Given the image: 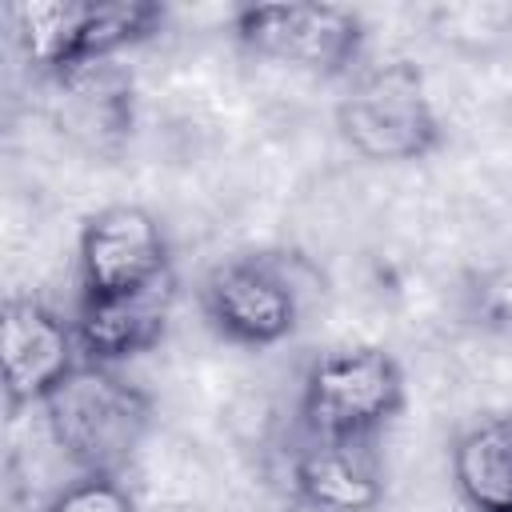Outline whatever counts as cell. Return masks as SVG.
<instances>
[{"instance_id": "1", "label": "cell", "mask_w": 512, "mask_h": 512, "mask_svg": "<svg viewBox=\"0 0 512 512\" xmlns=\"http://www.w3.org/2000/svg\"><path fill=\"white\" fill-rule=\"evenodd\" d=\"M40 412L76 476H124L152 428V396L120 368L88 360L48 392Z\"/></svg>"}, {"instance_id": "2", "label": "cell", "mask_w": 512, "mask_h": 512, "mask_svg": "<svg viewBox=\"0 0 512 512\" xmlns=\"http://www.w3.org/2000/svg\"><path fill=\"white\" fill-rule=\"evenodd\" d=\"M152 0H24L8 8L12 40L40 80L116 60L164 28Z\"/></svg>"}, {"instance_id": "3", "label": "cell", "mask_w": 512, "mask_h": 512, "mask_svg": "<svg viewBox=\"0 0 512 512\" xmlns=\"http://www.w3.org/2000/svg\"><path fill=\"white\" fill-rule=\"evenodd\" d=\"M336 132L368 164H416L444 144L440 112L412 60L360 64L336 100Z\"/></svg>"}, {"instance_id": "4", "label": "cell", "mask_w": 512, "mask_h": 512, "mask_svg": "<svg viewBox=\"0 0 512 512\" xmlns=\"http://www.w3.org/2000/svg\"><path fill=\"white\" fill-rule=\"evenodd\" d=\"M408 400L400 360L380 344H348L316 356L300 380V432L328 440H376Z\"/></svg>"}, {"instance_id": "5", "label": "cell", "mask_w": 512, "mask_h": 512, "mask_svg": "<svg viewBox=\"0 0 512 512\" xmlns=\"http://www.w3.org/2000/svg\"><path fill=\"white\" fill-rule=\"evenodd\" d=\"M232 36L244 52L312 76L360 72L368 44L364 20L344 4H244Z\"/></svg>"}, {"instance_id": "6", "label": "cell", "mask_w": 512, "mask_h": 512, "mask_svg": "<svg viewBox=\"0 0 512 512\" xmlns=\"http://www.w3.org/2000/svg\"><path fill=\"white\" fill-rule=\"evenodd\" d=\"M200 312L208 328L240 348L284 344L300 324V288L288 268L264 252L220 260L200 280Z\"/></svg>"}, {"instance_id": "7", "label": "cell", "mask_w": 512, "mask_h": 512, "mask_svg": "<svg viewBox=\"0 0 512 512\" xmlns=\"http://www.w3.org/2000/svg\"><path fill=\"white\" fill-rule=\"evenodd\" d=\"M80 296H128L172 280V248L164 224L140 204H108L92 212L76 240Z\"/></svg>"}, {"instance_id": "8", "label": "cell", "mask_w": 512, "mask_h": 512, "mask_svg": "<svg viewBox=\"0 0 512 512\" xmlns=\"http://www.w3.org/2000/svg\"><path fill=\"white\" fill-rule=\"evenodd\" d=\"M0 360L8 412L40 408L48 392L84 360L72 320L52 312L44 300L12 296L0 316Z\"/></svg>"}, {"instance_id": "9", "label": "cell", "mask_w": 512, "mask_h": 512, "mask_svg": "<svg viewBox=\"0 0 512 512\" xmlns=\"http://www.w3.org/2000/svg\"><path fill=\"white\" fill-rule=\"evenodd\" d=\"M288 492L308 512H376L384 504L376 440L300 436L288 456Z\"/></svg>"}, {"instance_id": "10", "label": "cell", "mask_w": 512, "mask_h": 512, "mask_svg": "<svg viewBox=\"0 0 512 512\" xmlns=\"http://www.w3.org/2000/svg\"><path fill=\"white\" fill-rule=\"evenodd\" d=\"M172 304H176V276L128 296H80L72 312L80 356L88 364L120 368L124 360L152 352L168 332Z\"/></svg>"}, {"instance_id": "11", "label": "cell", "mask_w": 512, "mask_h": 512, "mask_svg": "<svg viewBox=\"0 0 512 512\" xmlns=\"http://www.w3.org/2000/svg\"><path fill=\"white\" fill-rule=\"evenodd\" d=\"M52 124L92 152H112L132 132V76L116 60L44 80Z\"/></svg>"}, {"instance_id": "12", "label": "cell", "mask_w": 512, "mask_h": 512, "mask_svg": "<svg viewBox=\"0 0 512 512\" xmlns=\"http://www.w3.org/2000/svg\"><path fill=\"white\" fill-rule=\"evenodd\" d=\"M448 472L468 512H512V408L456 432Z\"/></svg>"}, {"instance_id": "13", "label": "cell", "mask_w": 512, "mask_h": 512, "mask_svg": "<svg viewBox=\"0 0 512 512\" xmlns=\"http://www.w3.org/2000/svg\"><path fill=\"white\" fill-rule=\"evenodd\" d=\"M464 320L492 336H512V260L472 272L460 288Z\"/></svg>"}, {"instance_id": "14", "label": "cell", "mask_w": 512, "mask_h": 512, "mask_svg": "<svg viewBox=\"0 0 512 512\" xmlns=\"http://www.w3.org/2000/svg\"><path fill=\"white\" fill-rule=\"evenodd\" d=\"M44 512H140L124 476H72Z\"/></svg>"}]
</instances>
